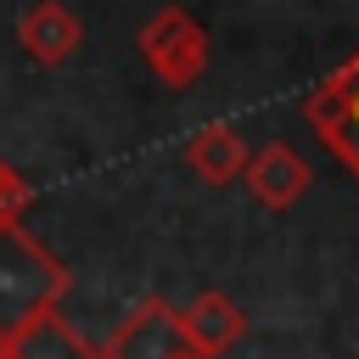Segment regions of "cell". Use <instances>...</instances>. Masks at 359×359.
I'll use <instances>...</instances> for the list:
<instances>
[{
  "instance_id": "obj_1",
  "label": "cell",
  "mask_w": 359,
  "mask_h": 359,
  "mask_svg": "<svg viewBox=\"0 0 359 359\" xmlns=\"http://www.w3.org/2000/svg\"><path fill=\"white\" fill-rule=\"evenodd\" d=\"M56 292H62L56 258H45L11 219H0V337H11L39 309H50Z\"/></svg>"
},
{
  "instance_id": "obj_2",
  "label": "cell",
  "mask_w": 359,
  "mask_h": 359,
  "mask_svg": "<svg viewBox=\"0 0 359 359\" xmlns=\"http://www.w3.org/2000/svg\"><path fill=\"white\" fill-rule=\"evenodd\" d=\"M140 56L151 62V73H157L163 84L185 90V84L208 67V34H202V22H196L191 11L163 6V11L140 28Z\"/></svg>"
},
{
  "instance_id": "obj_3",
  "label": "cell",
  "mask_w": 359,
  "mask_h": 359,
  "mask_svg": "<svg viewBox=\"0 0 359 359\" xmlns=\"http://www.w3.org/2000/svg\"><path fill=\"white\" fill-rule=\"evenodd\" d=\"M107 359H208V353L185 337L180 314H168L163 303H146V309L112 337Z\"/></svg>"
},
{
  "instance_id": "obj_4",
  "label": "cell",
  "mask_w": 359,
  "mask_h": 359,
  "mask_svg": "<svg viewBox=\"0 0 359 359\" xmlns=\"http://www.w3.org/2000/svg\"><path fill=\"white\" fill-rule=\"evenodd\" d=\"M17 34H22V50H28L34 62H45V67H56V62H67V56L79 50V17H73L62 0H34V6L22 11Z\"/></svg>"
},
{
  "instance_id": "obj_5",
  "label": "cell",
  "mask_w": 359,
  "mask_h": 359,
  "mask_svg": "<svg viewBox=\"0 0 359 359\" xmlns=\"http://www.w3.org/2000/svg\"><path fill=\"white\" fill-rule=\"evenodd\" d=\"M0 359H95V348H84L50 309H39L28 325L0 337Z\"/></svg>"
},
{
  "instance_id": "obj_6",
  "label": "cell",
  "mask_w": 359,
  "mask_h": 359,
  "mask_svg": "<svg viewBox=\"0 0 359 359\" xmlns=\"http://www.w3.org/2000/svg\"><path fill=\"white\" fill-rule=\"evenodd\" d=\"M309 185V174H303V163H297V151L292 146H269V151H258L252 157V191L269 202V208H280V202H292L297 191Z\"/></svg>"
},
{
  "instance_id": "obj_7",
  "label": "cell",
  "mask_w": 359,
  "mask_h": 359,
  "mask_svg": "<svg viewBox=\"0 0 359 359\" xmlns=\"http://www.w3.org/2000/svg\"><path fill=\"white\" fill-rule=\"evenodd\" d=\"M180 325H185V337H191L202 353H219V348L241 331V314H236V303H224L219 292H208V297H196L191 314H180Z\"/></svg>"
},
{
  "instance_id": "obj_8",
  "label": "cell",
  "mask_w": 359,
  "mask_h": 359,
  "mask_svg": "<svg viewBox=\"0 0 359 359\" xmlns=\"http://www.w3.org/2000/svg\"><path fill=\"white\" fill-rule=\"evenodd\" d=\"M191 163L213 180V185H224L230 174H241L247 168V151H241V135L236 129H224V123H208L196 140H191Z\"/></svg>"
},
{
  "instance_id": "obj_9",
  "label": "cell",
  "mask_w": 359,
  "mask_h": 359,
  "mask_svg": "<svg viewBox=\"0 0 359 359\" xmlns=\"http://www.w3.org/2000/svg\"><path fill=\"white\" fill-rule=\"evenodd\" d=\"M17 202H22V185H17V174L0 163V208H17Z\"/></svg>"
}]
</instances>
